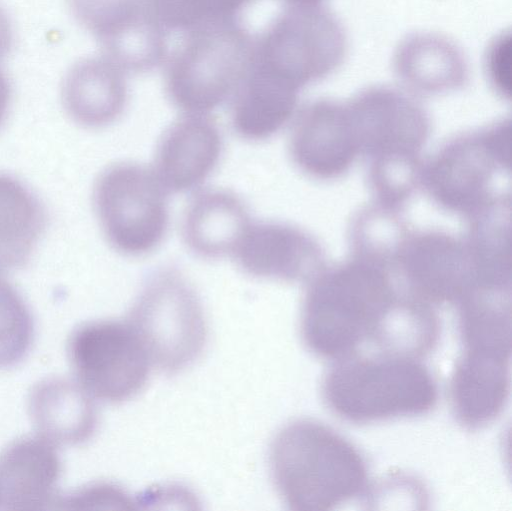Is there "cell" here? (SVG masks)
<instances>
[{"instance_id":"d6986e66","label":"cell","mask_w":512,"mask_h":511,"mask_svg":"<svg viewBox=\"0 0 512 511\" xmlns=\"http://www.w3.org/2000/svg\"><path fill=\"white\" fill-rule=\"evenodd\" d=\"M28 410L39 435L58 445H79L95 433L98 416L92 396L76 381L50 377L31 390Z\"/></svg>"},{"instance_id":"2e32d148","label":"cell","mask_w":512,"mask_h":511,"mask_svg":"<svg viewBox=\"0 0 512 511\" xmlns=\"http://www.w3.org/2000/svg\"><path fill=\"white\" fill-rule=\"evenodd\" d=\"M61 472L60 456L49 440L39 435L13 441L0 456V508L51 509Z\"/></svg>"},{"instance_id":"5bb4252c","label":"cell","mask_w":512,"mask_h":511,"mask_svg":"<svg viewBox=\"0 0 512 511\" xmlns=\"http://www.w3.org/2000/svg\"><path fill=\"white\" fill-rule=\"evenodd\" d=\"M223 140L206 114H186L159 140L154 173L166 192L182 193L200 186L217 166Z\"/></svg>"},{"instance_id":"4fadbf2b","label":"cell","mask_w":512,"mask_h":511,"mask_svg":"<svg viewBox=\"0 0 512 511\" xmlns=\"http://www.w3.org/2000/svg\"><path fill=\"white\" fill-rule=\"evenodd\" d=\"M359 151L347 104L317 100L303 107L295 120L290 154L305 173L317 178L343 174Z\"/></svg>"},{"instance_id":"83f0119b","label":"cell","mask_w":512,"mask_h":511,"mask_svg":"<svg viewBox=\"0 0 512 511\" xmlns=\"http://www.w3.org/2000/svg\"><path fill=\"white\" fill-rule=\"evenodd\" d=\"M11 100V86L6 74L0 69V126L3 124Z\"/></svg>"},{"instance_id":"9a60e30c","label":"cell","mask_w":512,"mask_h":511,"mask_svg":"<svg viewBox=\"0 0 512 511\" xmlns=\"http://www.w3.org/2000/svg\"><path fill=\"white\" fill-rule=\"evenodd\" d=\"M232 255L246 274L284 281L314 274L321 258L311 236L280 222L251 223Z\"/></svg>"},{"instance_id":"484cf974","label":"cell","mask_w":512,"mask_h":511,"mask_svg":"<svg viewBox=\"0 0 512 511\" xmlns=\"http://www.w3.org/2000/svg\"><path fill=\"white\" fill-rule=\"evenodd\" d=\"M510 34H501L490 45L486 55V70L496 91L510 97Z\"/></svg>"},{"instance_id":"44dd1931","label":"cell","mask_w":512,"mask_h":511,"mask_svg":"<svg viewBox=\"0 0 512 511\" xmlns=\"http://www.w3.org/2000/svg\"><path fill=\"white\" fill-rule=\"evenodd\" d=\"M250 224L247 207L235 193L209 189L190 201L183 217L182 234L196 255L216 259L234 253Z\"/></svg>"},{"instance_id":"5b68a950","label":"cell","mask_w":512,"mask_h":511,"mask_svg":"<svg viewBox=\"0 0 512 511\" xmlns=\"http://www.w3.org/2000/svg\"><path fill=\"white\" fill-rule=\"evenodd\" d=\"M127 321L151 364L167 374L190 366L206 344L207 327L201 302L174 268L159 269L147 278Z\"/></svg>"},{"instance_id":"ffe728a7","label":"cell","mask_w":512,"mask_h":511,"mask_svg":"<svg viewBox=\"0 0 512 511\" xmlns=\"http://www.w3.org/2000/svg\"><path fill=\"white\" fill-rule=\"evenodd\" d=\"M299 89L250 62L231 97V123L241 138L260 141L281 130L293 116Z\"/></svg>"},{"instance_id":"7402d4cb","label":"cell","mask_w":512,"mask_h":511,"mask_svg":"<svg viewBox=\"0 0 512 511\" xmlns=\"http://www.w3.org/2000/svg\"><path fill=\"white\" fill-rule=\"evenodd\" d=\"M46 222L38 196L16 177L0 172V271L29 262Z\"/></svg>"},{"instance_id":"ba28073f","label":"cell","mask_w":512,"mask_h":511,"mask_svg":"<svg viewBox=\"0 0 512 511\" xmlns=\"http://www.w3.org/2000/svg\"><path fill=\"white\" fill-rule=\"evenodd\" d=\"M67 356L77 382L92 397L107 403L135 397L146 385L152 365L127 320L79 325L69 336Z\"/></svg>"},{"instance_id":"f1b7e54d","label":"cell","mask_w":512,"mask_h":511,"mask_svg":"<svg viewBox=\"0 0 512 511\" xmlns=\"http://www.w3.org/2000/svg\"><path fill=\"white\" fill-rule=\"evenodd\" d=\"M289 5H313L319 4L321 0H285Z\"/></svg>"},{"instance_id":"52a82bcc","label":"cell","mask_w":512,"mask_h":511,"mask_svg":"<svg viewBox=\"0 0 512 511\" xmlns=\"http://www.w3.org/2000/svg\"><path fill=\"white\" fill-rule=\"evenodd\" d=\"M166 193L154 171L143 165L107 167L96 180L93 202L108 243L128 256L154 250L168 228Z\"/></svg>"},{"instance_id":"30bf717a","label":"cell","mask_w":512,"mask_h":511,"mask_svg":"<svg viewBox=\"0 0 512 511\" xmlns=\"http://www.w3.org/2000/svg\"><path fill=\"white\" fill-rule=\"evenodd\" d=\"M77 22L100 44L104 56L126 73L152 71L165 62L168 34L152 0H68Z\"/></svg>"},{"instance_id":"8fae6325","label":"cell","mask_w":512,"mask_h":511,"mask_svg":"<svg viewBox=\"0 0 512 511\" xmlns=\"http://www.w3.org/2000/svg\"><path fill=\"white\" fill-rule=\"evenodd\" d=\"M347 105L359 151L374 158L373 167L415 162L428 128L416 101L393 88L373 87Z\"/></svg>"},{"instance_id":"277c9868","label":"cell","mask_w":512,"mask_h":511,"mask_svg":"<svg viewBox=\"0 0 512 511\" xmlns=\"http://www.w3.org/2000/svg\"><path fill=\"white\" fill-rule=\"evenodd\" d=\"M253 37L232 20L181 34L165 60V90L187 114H207L231 99L249 64Z\"/></svg>"},{"instance_id":"ac0fdd59","label":"cell","mask_w":512,"mask_h":511,"mask_svg":"<svg viewBox=\"0 0 512 511\" xmlns=\"http://www.w3.org/2000/svg\"><path fill=\"white\" fill-rule=\"evenodd\" d=\"M127 98L126 72L104 55L76 62L62 85L67 114L88 128L113 123L123 113Z\"/></svg>"},{"instance_id":"603a6c76","label":"cell","mask_w":512,"mask_h":511,"mask_svg":"<svg viewBox=\"0 0 512 511\" xmlns=\"http://www.w3.org/2000/svg\"><path fill=\"white\" fill-rule=\"evenodd\" d=\"M395 68L407 86L423 93L455 89L468 76L459 48L445 38L429 34L407 38L397 50Z\"/></svg>"},{"instance_id":"4316f807","label":"cell","mask_w":512,"mask_h":511,"mask_svg":"<svg viewBox=\"0 0 512 511\" xmlns=\"http://www.w3.org/2000/svg\"><path fill=\"white\" fill-rule=\"evenodd\" d=\"M13 43V30L10 19L0 6V61L8 54Z\"/></svg>"},{"instance_id":"cb8c5ba5","label":"cell","mask_w":512,"mask_h":511,"mask_svg":"<svg viewBox=\"0 0 512 511\" xmlns=\"http://www.w3.org/2000/svg\"><path fill=\"white\" fill-rule=\"evenodd\" d=\"M252 0H152L155 15L169 35L217 23L239 20Z\"/></svg>"},{"instance_id":"8992f818","label":"cell","mask_w":512,"mask_h":511,"mask_svg":"<svg viewBox=\"0 0 512 511\" xmlns=\"http://www.w3.org/2000/svg\"><path fill=\"white\" fill-rule=\"evenodd\" d=\"M346 48L344 29L330 11L289 5L253 38L250 61L300 90L333 72Z\"/></svg>"},{"instance_id":"d4e9b609","label":"cell","mask_w":512,"mask_h":511,"mask_svg":"<svg viewBox=\"0 0 512 511\" xmlns=\"http://www.w3.org/2000/svg\"><path fill=\"white\" fill-rule=\"evenodd\" d=\"M33 338L34 321L27 303L10 282L0 277V369L22 362Z\"/></svg>"},{"instance_id":"3957f363","label":"cell","mask_w":512,"mask_h":511,"mask_svg":"<svg viewBox=\"0 0 512 511\" xmlns=\"http://www.w3.org/2000/svg\"><path fill=\"white\" fill-rule=\"evenodd\" d=\"M323 395L341 418L369 423L429 412L437 403L438 388L417 358L349 356L328 372Z\"/></svg>"},{"instance_id":"6da1fadb","label":"cell","mask_w":512,"mask_h":511,"mask_svg":"<svg viewBox=\"0 0 512 511\" xmlns=\"http://www.w3.org/2000/svg\"><path fill=\"white\" fill-rule=\"evenodd\" d=\"M378 258L358 255L312 278L304 298L301 333L306 346L341 360L371 340L399 298Z\"/></svg>"},{"instance_id":"7a4b0ae2","label":"cell","mask_w":512,"mask_h":511,"mask_svg":"<svg viewBox=\"0 0 512 511\" xmlns=\"http://www.w3.org/2000/svg\"><path fill=\"white\" fill-rule=\"evenodd\" d=\"M273 481L289 509L327 511L365 493L368 471L360 452L331 428L311 420L283 427L269 455Z\"/></svg>"},{"instance_id":"9c48e42d","label":"cell","mask_w":512,"mask_h":511,"mask_svg":"<svg viewBox=\"0 0 512 511\" xmlns=\"http://www.w3.org/2000/svg\"><path fill=\"white\" fill-rule=\"evenodd\" d=\"M491 128L447 144L431 163L428 189L447 209L479 216L504 202L493 184L503 180L509 132L503 123Z\"/></svg>"},{"instance_id":"e0dca14e","label":"cell","mask_w":512,"mask_h":511,"mask_svg":"<svg viewBox=\"0 0 512 511\" xmlns=\"http://www.w3.org/2000/svg\"><path fill=\"white\" fill-rule=\"evenodd\" d=\"M511 353L465 349L457 361L450 384L458 421L479 428L503 411L510 393Z\"/></svg>"},{"instance_id":"7c38bea8","label":"cell","mask_w":512,"mask_h":511,"mask_svg":"<svg viewBox=\"0 0 512 511\" xmlns=\"http://www.w3.org/2000/svg\"><path fill=\"white\" fill-rule=\"evenodd\" d=\"M393 260L412 293L423 302H458L473 286L468 247L441 232L427 231L404 239Z\"/></svg>"}]
</instances>
